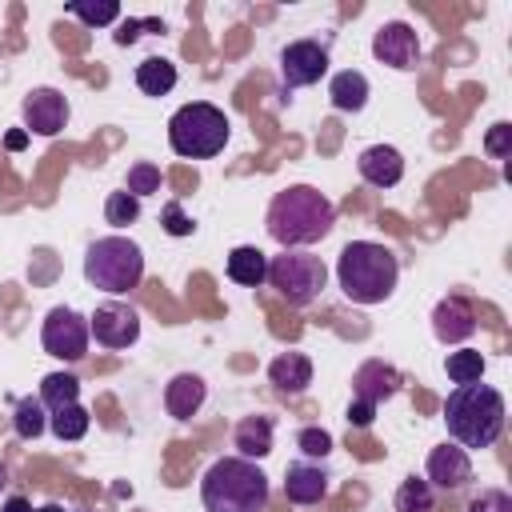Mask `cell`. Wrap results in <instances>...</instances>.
Instances as JSON below:
<instances>
[{
  "label": "cell",
  "mask_w": 512,
  "mask_h": 512,
  "mask_svg": "<svg viewBox=\"0 0 512 512\" xmlns=\"http://www.w3.org/2000/svg\"><path fill=\"white\" fill-rule=\"evenodd\" d=\"M88 320L72 308H52L44 316V328H40V344L48 356L56 360H84L88 352Z\"/></svg>",
  "instance_id": "cell-8"
},
{
  "label": "cell",
  "mask_w": 512,
  "mask_h": 512,
  "mask_svg": "<svg viewBox=\"0 0 512 512\" xmlns=\"http://www.w3.org/2000/svg\"><path fill=\"white\" fill-rule=\"evenodd\" d=\"M232 440H236V448H240L244 460H260V456L272 452V420L268 416H244L236 424V436Z\"/></svg>",
  "instance_id": "cell-22"
},
{
  "label": "cell",
  "mask_w": 512,
  "mask_h": 512,
  "mask_svg": "<svg viewBox=\"0 0 512 512\" xmlns=\"http://www.w3.org/2000/svg\"><path fill=\"white\" fill-rule=\"evenodd\" d=\"M296 444H300V452H304L308 460H316V456L324 460V456L332 452V436H328L324 428H304V432L296 436Z\"/></svg>",
  "instance_id": "cell-32"
},
{
  "label": "cell",
  "mask_w": 512,
  "mask_h": 512,
  "mask_svg": "<svg viewBox=\"0 0 512 512\" xmlns=\"http://www.w3.org/2000/svg\"><path fill=\"white\" fill-rule=\"evenodd\" d=\"M264 280H268L292 308H304V304H312V300L324 292L328 268H324L320 256H312V252H304V248H284L280 256L268 260V276H264Z\"/></svg>",
  "instance_id": "cell-7"
},
{
  "label": "cell",
  "mask_w": 512,
  "mask_h": 512,
  "mask_svg": "<svg viewBox=\"0 0 512 512\" xmlns=\"http://www.w3.org/2000/svg\"><path fill=\"white\" fill-rule=\"evenodd\" d=\"M140 28H144V20H124L120 32H116V44H132L140 36Z\"/></svg>",
  "instance_id": "cell-37"
},
{
  "label": "cell",
  "mask_w": 512,
  "mask_h": 512,
  "mask_svg": "<svg viewBox=\"0 0 512 512\" xmlns=\"http://www.w3.org/2000/svg\"><path fill=\"white\" fill-rule=\"evenodd\" d=\"M72 16H80L88 28H100V24H112L120 16V4L116 0H100V4H88V0H72L68 4Z\"/></svg>",
  "instance_id": "cell-30"
},
{
  "label": "cell",
  "mask_w": 512,
  "mask_h": 512,
  "mask_svg": "<svg viewBox=\"0 0 512 512\" xmlns=\"http://www.w3.org/2000/svg\"><path fill=\"white\" fill-rule=\"evenodd\" d=\"M104 220H108L112 228H128V224H136V220H140V200H136L128 188L108 192V200H104Z\"/></svg>",
  "instance_id": "cell-28"
},
{
  "label": "cell",
  "mask_w": 512,
  "mask_h": 512,
  "mask_svg": "<svg viewBox=\"0 0 512 512\" xmlns=\"http://www.w3.org/2000/svg\"><path fill=\"white\" fill-rule=\"evenodd\" d=\"M396 388H400V372L392 364H384V360H364L356 368V376H352V400H364L372 408L380 400H388Z\"/></svg>",
  "instance_id": "cell-16"
},
{
  "label": "cell",
  "mask_w": 512,
  "mask_h": 512,
  "mask_svg": "<svg viewBox=\"0 0 512 512\" xmlns=\"http://www.w3.org/2000/svg\"><path fill=\"white\" fill-rule=\"evenodd\" d=\"M448 436L460 448H488L504 432V396L492 384H456L444 400Z\"/></svg>",
  "instance_id": "cell-2"
},
{
  "label": "cell",
  "mask_w": 512,
  "mask_h": 512,
  "mask_svg": "<svg viewBox=\"0 0 512 512\" xmlns=\"http://www.w3.org/2000/svg\"><path fill=\"white\" fill-rule=\"evenodd\" d=\"M372 52H376L380 64L408 72V68H416V60H420V40H416V32H412L404 20H388V24H380L376 36H372Z\"/></svg>",
  "instance_id": "cell-11"
},
{
  "label": "cell",
  "mask_w": 512,
  "mask_h": 512,
  "mask_svg": "<svg viewBox=\"0 0 512 512\" xmlns=\"http://www.w3.org/2000/svg\"><path fill=\"white\" fill-rule=\"evenodd\" d=\"M200 500L208 512H264L268 476L256 468V460L220 456L200 480Z\"/></svg>",
  "instance_id": "cell-4"
},
{
  "label": "cell",
  "mask_w": 512,
  "mask_h": 512,
  "mask_svg": "<svg viewBox=\"0 0 512 512\" xmlns=\"http://www.w3.org/2000/svg\"><path fill=\"white\" fill-rule=\"evenodd\" d=\"M264 276H268V256H264L260 248L240 244V248L228 252V280H236V284H244V288H260Z\"/></svg>",
  "instance_id": "cell-21"
},
{
  "label": "cell",
  "mask_w": 512,
  "mask_h": 512,
  "mask_svg": "<svg viewBox=\"0 0 512 512\" xmlns=\"http://www.w3.org/2000/svg\"><path fill=\"white\" fill-rule=\"evenodd\" d=\"M68 124V100L56 88H32L24 96V128L36 136H56Z\"/></svg>",
  "instance_id": "cell-12"
},
{
  "label": "cell",
  "mask_w": 512,
  "mask_h": 512,
  "mask_svg": "<svg viewBox=\"0 0 512 512\" xmlns=\"http://www.w3.org/2000/svg\"><path fill=\"white\" fill-rule=\"evenodd\" d=\"M396 276H400V264H396V252L376 244V240H352L340 248V260H336V280H340V292L352 300V304H380L392 296L396 288Z\"/></svg>",
  "instance_id": "cell-3"
},
{
  "label": "cell",
  "mask_w": 512,
  "mask_h": 512,
  "mask_svg": "<svg viewBox=\"0 0 512 512\" xmlns=\"http://www.w3.org/2000/svg\"><path fill=\"white\" fill-rule=\"evenodd\" d=\"M136 88L144 96H168L176 88V64L164 56H148L136 64Z\"/></svg>",
  "instance_id": "cell-23"
},
{
  "label": "cell",
  "mask_w": 512,
  "mask_h": 512,
  "mask_svg": "<svg viewBox=\"0 0 512 512\" xmlns=\"http://www.w3.org/2000/svg\"><path fill=\"white\" fill-rule=\"evenodd\" d=\"M76 396H80V380H76L72 372H52V376H44V384H40V404H44L48 412H56V408H64V404H76Z\"/></svg>",
  "instance_id": "cell-24"
},
{
  "label": "cell",
  "mask_w": 512,
  "mask_h": 512,
  "mask_svg": "<svg viewBox=\"0 0 512 512\" xmlns=\"http://www.w3.org/2000/svg\"><path fill=\"white\" fill-rule=\"evenodd\" d=\"M356 168H360V176H364L372 188H392V184H400V176H404V156H400L392 144H372V148L360 152Z\"/></svg>",
  "instance_id": "cell-17"
},
{
  "label": "cell",
  "mask_w": 512,
  "mask_h": 512,
  "mask_svg": "<svg viewBox=\"0 0 512 512\" xmlns=\"http://www.w3.org/2000/svg\"><path fill=\"white\" fill-rule=\"evenodd\" d=\"M432 332H436V340H444V344L468 340V336L476 332V312H472V304H468L464 296H444V300L436 304V312H432Z\"/></svg>",
  "instance_id": "cell-14"
},
{
  "label": "cell",
  "mask_w": 512,
  "mask_h": 512,
  "mask_svg": "<svg viewBox=\"0 0 512 512\" xmlns=\"http://www.w3.org/2000/svg\"><path fill=\"white\" fill-rule=\"evenodd\" d=\"M4 512H36V508H32L24 496H8V500H4Z\"/></svg>",
  "instance_id": "cell-39"
},
{
  "label": "cell",
  "mask_w": 512,
  "mask_h": 512,
  "mask_svg": "<svg viewBox=\"0 0 512 512\" xmlns=\"http://www.w3.org/2000/svg\"><path fill=\"white\" fill-rule=\"evenodd\" d=\"M328 72V48L316 40H292L280 52V80L284 88H308Z\"/></svg>",
  "instance_id": "cell-9"
},
{
  "label": "cell",
  "mask_w": 512,
  "mask_h": 512,
  "mask_svg": "<svg viewBox=\"0 0 512 512\" xmlns=\"http://www.w3.org/2000/svg\"><path fill=\"white\" fill-rule=\"evenodd\" d=\"M36 512H68L64 504H44V508H36Z\"/></svg>",
  "instance_id": "cell-40"
},
{
  "label": "cell",
  "mask_w": 512,
  "mask_h": 512,
  "mask_svg": "<svg viewBox=\"0 0 512 512\" xmlns=\"http://www.w3.org/2000/svg\"><path fill=\"white\" fill-rule=\"evenodd\" d=\"M432 504V484L420 476H404V484L396 488V512H432Z\"/></svg>",
  "instance_id": "cell-25"
},
{
  "label": "cell",
  "mask_w": 512,
  "mask_h": 512,
  "mask_svg": "<svg viewBox=\"0 0 512 512\" xmlns=\"http://www.w3.org/2000/svg\"><path fill=\"white\" fill-rule=\"evenodd\" d=\"M268 380H272L280 392L296 396V392H304V388L312 384V360H308L304 352H280V356L268 364Z\"/></svg>",
  "instance_id": "cell-19"
},
{
  "label": "cell",
  "mask_w": 512,
  "mask_h": 512,
  "mask_svg": "<svg viewBox=\"0 0 512 512\" xmlns=\"http://www.w3.org/2000/svg\"><path fill=\"white\" fill-rule=\"evenodd\" d=\"M48 428H52L56 440H80L88 432V412L80 404H64L48 416Z\"/></svg>",
  "instance_id": "cell-26"
},
{
  "label": "cell",
  "mask_w": 512,
  "mask_h": 512,
  "mask_svg": "<svg viewBox=\"0 0 512 512\" xmlns=\"http://www.w3.org/2000/svg\"><path fill=\"white\" fill-rule=\"evenodd\" d=\"M228 132H232V124H228L224 108H216L208 100H192V104L176 108L168 120V144L176 156H188V160L216 156L228 144Z\"/></svg>",
  "instance_id": "cell-5"
},
{
  "label": "cell",
  "mask_w": 512,
  "mask_h": 512,
  "mask_svg": "<svg viewBox=\"0 0 512 512\" xmlns=\"http://www.w3.org/2000/svg\"><path fill=\"white\" fill-rule=\"evenodd\" d=\"M8 484V468H4V460H0V488Z\"/></svg>",
  "instance_id": "cell-41"
},
{
  "label": "cell",
  "mask_w": 512,
  "mask_h": 512,
  "mask_svg": "<svg viewBox=\"0 0 512 512\" xmlns=\"http://www.w3.org/2000/svg\"><path fill=\"white\" fill-rule=\"evenodd\" d=\"M336 208L324 192H316L312 184H292L284 192L272 196L268 204V236L280 248H304L316 244L332 232Z\"/></svg>",
  "instance_id": "cell-1"
},
{
  "label": "cell",
  "mask_w": 512,
  "mask_h": 512,
  "mask_svg": "<svg viewBox=\"0 0 512 512\" xmlns=\"http://www.w3.org/2000/svg\"><path fill=\"white\" fill-rule=\"evenodd\" d=\"M484 148H488L496 160L512 156V124H492L488 136H484Z\"/></svg>",
  "instance_id": "cell-35"
},
{
  "label": "cell",
  "mask_w": 512,
  "mask_h": 512,
  "mask_svg": "<svg viewBox=\"0 0 512 512\" xmlns=\"http://www.w3.org/2000/svg\"><path fill=\"white\" fill-rule=\"evenodd\" d=\"M44 424H48V420H44V404H40V400H32V396H28V400H20V404H16V416H12L16 436L36 440V436L44 432Z\"/></svg>",
  "instance_id": "cell-29"
},
{
  "label": "cell",
  "mask_w": 512,
  "mask_h": 512,
  "mask_svg": "<svg viewBox=\"0 0 512 512\" xmlns=\"http://www.w3.org/2000/svg\"><path fill=\"white\" fill-rule=\"evenodd\" d=\"M84 276L100 292H112V296L132 292L144 276V252L128 236H100L84 252Z\"/></svg>",
  "instance_id": "cell-6"
},
{
  "label": "cell",
  "mask_w": 512,
  "mask_h": 512,
  "mask_svg": "<svg viewBox=\"0 0 512 512\" xmlns=\"http://www.w3.org/2000/svg\"><path fill=\"white\" fill-rule=\"evenodd\" d=\"M468 512H512V496L500 488H484L480 496L468 500Z\"/></svg>",
  "instance_id": "cell-34"
},
{
  "label": "cell",
  "mask_w": 512,
  "mask_h": 512,
  "mask_svg": "<svg viewBox=\"0 0 512 512\" xmlns=\"http://www.w3.org/2000/svg\"><path fill=\"white\" fill-rule=\"evenodd\" d=\"M472 480V456L460 444H436L428 452V484L440 488H460Z\"/></svg>",
  "instance_id": "cell-15"
},
{
  "label": "cell",
  "mask_w": 512,
  "mask_h": 512,
  "mask_svg": "<svg viewBox=\"0 0 512 512\" xmlns=\"http://www.w3.org/2000/svg\"><path fill=\"white\" fill-rule=\"evenodd\" d=\"M160 224H164L168 236H192V228H196V224L184 216V208H180L176 200H168V204L160 208Z\"/></svg>",
  "instance_id": "cell-33"
},
{
  "label": "cell",
  "mask_w": 512,
  "mask_h": 512,
  "mask_svg": "<svg viewBox=\"0 0 512 512\" xmlns=\"http://www.w3.org/2000/svg\"><path fill=\"white\" fill-rule=\"evenodd\" d=\"M204 396H208V384H204L196 372H180V376H172L168 388H164V408H168L172 420H192V416L200 412Z\"/></svg>",
  "instance_id": "cell-18"
},
{
  "label": "cell",
  "mask_w": 512,
  "mask_h": 512,
  "mask_svg": "<svg viewBox=\"0 0 512 512\" xmlns=\"http://www.w3.org/2000/svg\"><path fill=\"white\" fill-rule=\"evenodd\" d=\"M328 496V472L312 460H296L284 468V500L288 504H320Z\"/></svg>",
  "instance_id": "cell-13"
},
{
  "label": "cell",
  "mask_w": 512,
  "mask_h": 512,
  "mask_svg": "<svg viewBox=\"0 0 512 512\" xmlns=\"http://www.w3.org/2000/svg\"><path fill=\"white\" fill-rule=\"evenodd\" d=\"M88 332H92L96 344H104V348H128V344H136V336H140V316H136L128 304L108 300V304H100V308L88 316Z\"/></svg>",
  "instance_id": "cell-10"
},
{
  "label": "cell",
  "mask_w": 512,
  "mask_h": 512,
  "mask_svg": "<svg viewBox=\"0 0 512 512\" xmlns=\"http://www.w3.org/2000/svg\"><path fill=\"white\" fill-rule=\"evenodd\" d=\"M444 368H448L452 384H476L484 376V356L476 348H460V352H448Z\"/></svg>",
  "instance_id": "cell-27"
},
{
  "label": "cell",
  "mask_w": 512,
  "mask_h": 512,
  "mask_svg": "<svg viewBox=\"0 0 512 512\" xmlns=\"http://www.w3.org/2000/svg\"><path fill=\"white\" fill-rule=\"evenodd\" d=\"M372 420H376V408H372V404H364V400H352V404H348V424H352V428H368Z\"/></svg>",
  "instance_id": "cell-36"
},
{
  "label": "cell",
  "mask_w": 512,
  "mask_h": 512,
  "mask_svg": "<svg viewBox=\"0 0 512 512\" xmlns=\"http://www.w3.org/2000/svg\"><path fill=\"white\" fill-rule=\"evenodd\" d=\"M24 144H28V132H8V136H4V148H8V152H20Z\"/></svg>",
  "instance_id": "cell-38"
},
{
  "label": "cell",
  "mask_w": 512,
  "mask_h": 512,
  "mask_svg": "<svg viewBox=\"0 0 512 512\" xmlns=\"http://www.w3.org/2000/svg\"><path fill=\"white\" fill-rule=\"evenodd\" d=\"M328 100H332V108H340V112H360V108L368 104V76L356 72V68L336 72L332 84H328Z\"/></svg>",
  "instance_id": "cell-20"
},
{
  "label": "cell",
  "mask_w": 512,
  "mask_h": 512,
  "mask_svg": "<svg viewBox=\"0 0 512 512\" xmlns=\"http://www.w3.org/2000/svg\"><path fill=\"white\" fill-rule=\"evenodd\" d=\"M128 192L140 200V196H148V192H160V168L156 164H132L128 168Z\"/></svg>",
  "instance_id": "cell-31"
}]
</instances>
